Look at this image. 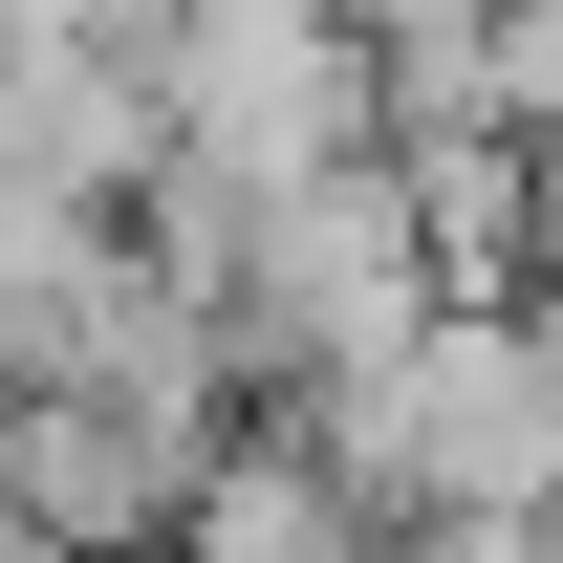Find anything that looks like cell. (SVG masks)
Masks as SVG:
<instances>
[{"mask_svg":"<svg viewBox=\"0 0 563 563\" xmlns=\"http://www.w3.org/2000/svg\"><path fill=\"white\" fill-rule=\"evenodd\" d=\"M152 174H217V196H282L325 152H390L368 109V22H303V0H217V22H152Z\"/></svg>","mask_w":563,"mask_h":563,"instance_id":"3957f363","label":"cell"},{"mask_svg":"<svg viewBox=\"0 0 563 563\" xmlns=\"http://www.w3.org/2000/svg\"><path fill=\"white\" fill-rule=\"evenodd\" d=\"M455 303L412 239V174L390 152H325V174H282V196H239V282H217V325L239 347H282L303 390H347V368H390Z\"/></svg>","mask_w":563,"mask_h":563,"instance_id":"7a4b0ae2","label":"cell"},{"mask_svg":"<svg viewBox=\"0 0 563 563\" xmlns=\"http://www.w3.org/2000/svg\"><path fill=\"white\" fill-rule=\"evenodd\" d=\"M282 433H303L347 498H412V542H433V520L563 542V282H542V303H433L390 368L303 390Z\"/></svg>","mask_w":563,"mask_h":563,"instance_id":"6da1fadb","label":"cell"},{"mask_svg":"<svg viewBox=\"0 0 563 563\" xmlns=\"http://www.w3.org/2000/svg\"><path fill=\"white\" fill-rule=\"evenodd\" d=\"M390 563H563V542H498V520H433V542H390Z\"/></svg>","mask_w":563,"mask_h":563,"instance_id":"277c9868","label":"cell"}]
</instances>
